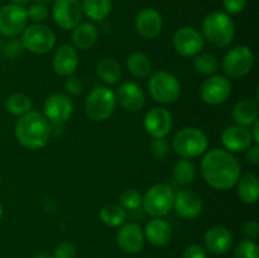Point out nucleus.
Instances as JSON below:
<instances>
[{
	"instance_id": "1",
	"label": "nucleus",
	"mask_w": 259,
	"mask_h": 258,
	"mask_svg": "<svg viewBox=\"0 0 259 258\" xmlns=\"http://www.w3.org/2000/svg\"><path fill=\"white\" fill-rule=\"evenodd\" d=\"M201 175L210 187L227 191L237 185L242 167L232 152L223 148L205 152L201 159Z\"/></svg>"
},
{
	"instance_id": "2",
	"label": "nucleus",
	"mask_w": 259,
	"mask_h": 258,
	"mask_svg": "<svg viewBox=\"0 0 259 258\" xmlns=\"http://www.w3.org/2000/svg\"><path fill=\"white\" fill-rule=\"evenodd\" d=\"M52 128L48 119L38 111H28L15 124V137L23 147L39 149L50 141Z\"/></svg>"
},
{
	"instance_id": "3",
	"label": "nucleus",
	"mask_w": 259,
	"mask_h": 258,
	"mask_svg": "<svg viewBox=\"0 0 259 258\" xmlns=\"http://www.w3.org/2000/svg\"><path fill=\"white\" fill-rule=\"evenodd\" d=\"M202 34L212 46L225 48L234 40V22L225 12H212L207 14L202 22Z\"/></svg>"
},
{
	"instance_id": "4",
	"label": "nucleus",
	"mask_w": 259,
	"mask_h": 258,
	"mask_svg": "<svg viewBox=\"0 0 259 258\" xmlns=\"http://www.w3.org/2000/svg\"><path fill=\"white\" fill-rule=\"evenodd\" d=\"M175 153L185 159L197 158L209 148V139L204 131L195 126H186L176 133L172 141Z\"/></svg>"
},
{
	"instance_id": "5",
	"label": "nucleus",
	"mask_w": 259,
	"mask_h": 258,
	"mask_svg": "<svg viewBox=\"0 0 259 258\" xmlns=\"http://www.w3.org/2000/svg\"><path fill=\"white\" fill-rule=\"evenodd\" d=\"M115 106V93L106 86H98L86 98L85 113L93 121H105L114 113Z\"/></svg>"
},
{
	"instance_id": "6",
	"label": "nucleus",
	"mask_w": 259,
	"mask_h": 258,
	"mask_svg": "<svg viewBox=\"0 0 259 258\" xmlns=\"http://www.w3.org/2000/svg\"><path fill=\"white\" fill-rule=\"evenodd\" d=\"M148 91L154 101L169 105L179 100L181 95V83L174 73L168 71H157L149 78Z\"/></svg>"
},
{
	"instance_id": "7",
	"label": "nucleus",
	"mask_w": 259,
	"mask_h": 258,
	"mask_svg": "<svg viewBox=\"0 0 259 258\" xmlns=\"http://www.w3.org/2000/svg\"><path fill=\"white\" fill-rule=\"evenodd\" d=\"M175 191L168 184H156L142 196V206L152 218H163L174 207Z\"/></svg>"
},
{
	"instance_id": "8",
	"label": "nucleus",
	"mask_w": 259,
	"mask_h": 258,
	"mask_svg": "<svg viewBox=\"0 0 259 258\" xmlns=\"http://www.w3.org/2000/svg\"><path fill=\"white\" fill-rule=\"evenodd\" d=\"M254 53L248 46H235L227 52L222 62L223 71L230 78H242L252 71Z\"/></svg>"
},
{
	"instance_id": "9",
	"label": "nucleus",
	"mask_w": 259,
	"mask_h": 258,
	"mask_svg": "<svg viewBox=\"0 0 259 258\" xmlns=\"http://www.w3.org/2000/svg\"><path fill=\"white\" fill-rule=\"evenodd\" d=\"M20 40L29 52L34 55H45L55 47L56 34L48 25L34 23L23 30Z\"/></svg>"
},
{
	"instance_id": "10",
	"label": "nucleus",
	"mask_w": 259,
	"mask_h": 258,
	"mask_svg": "<svg viewBox=\"0 0 259 258\" xmlns=\"http://www.w3.org/2000/svg\"><path fill=\"white\" fill-rule=\"evenodd\" d=\"M27 9L15 4H7L0 8V34L7 38H15L23 33L28 24Z\"/></svg>"
},
{
	"instance_id": "11",
	"label": "nucleus",
	"mask_w": 259,
	"mask_h": 258,
	"mask_svg": "<svg viewBox=\"0 0 259 258\" xmlns=\"http://www.w3.org/2000/svg\"><path fill=\"white\" fill-rule=\"evenodd\" d=\"M232 95V82L227 76L211 75L200 86V98L207 105L224 104Z\"/></svg>"
},
{
	"instance_id": "12",
	"label": "nucleus",
	"mask_w": 259,
	"mask_h": 258,
	"mask_svg": "<svg viewBox=\"0 0 259 258\" xmlns=\"http://www.w3.org/2000/svg\"><path fill=\"white\" fill-rule=\"evenodd\" d=\"M80 0H55L52 3V17L56 24L63 30H72L82 19Z\"/></svg>"
},
{
	"instance_id": "13",
	"label": "nucleus",
	"mask_w": 259,
	"mask_h": 258,
	"mask_svg": "<svg viewBox=\"0 0 259 258\" xmlns=\"http://www.w3.org/2000/svg\"><path fill=\"white\" fill-rule=\"evenodd\" d=\"M175 51L182 57H195L204 48V37L192 27H181L172 37Z\"/></svg>"
},
{
	"instance_id": "14",
	"label": "nucleus",
	"mask_w": 259,
	"mask_h": 258,
	"mask_svg": "<svg viewBox=\"0 0 259 258\" xmlns=\"http://www.w3.org/2000/svg\"><path fill=\"white\" fill-rule=\"evenodd\" d=\"M43 115L51 124L61 125L71 118L73 113L72 99L62 93L52 94L43 104Z\"/></svg>"
},
{
	"instance_id": "15",
	"label": "nucleus",
	"mask_w": 259,
	"mask_h": 258,
	"mask_svg": "<svg viewBox=\"0 0 259 258\" xmlns=\"http://www.w3.org/2000/svg\"><path fill=\"white\" fill-rule=\"evenodd\" d=\"M143 125L147 133L153 139L166 138L174 128V118L166 108L156 106L147 111Z\"/></svg>"
},
{
	"instance_id": "16",
	"label": "nucleus",
	"mask_w": 259,
	"mask_h": 258,
	"mask_svg": "<svg viewBox=\"0 0 259 258\" xmlns=\"http://www.w3.org/2000/svg\"><path fill=\"white\" fill-rule=\"evenodd\" d=\"M202 200L197 192L190 189H182L175 194L174 207L177 215L184 219H195L202 211Z\"/></svg>"
},
{
	"instance_id": "17",
	"label": "nucleus",
	"mask_w": 259,
	"mask_h": 258,
	"mask_svg": "<svg viewBox=\"0 0 259 258\" xmlns=\"http://www.w3.org/2000/svg\"><path fill=\"white\" fill-rule=\"evenodd\" d=\"M137 33L144 39H153L163 28V19L161 13L154 8H144L137 14L134 22Z\"/></svg>"
},
{
	"instance_id": "18",
	"label": "nucleus",
	"mask_w": 259,
	"mask_h": 258,
	"mask_svg": "<svg viewBox=\"0 0 259 258\" xmlns=\"http://www.w3.org/2000/svg\"><path fill=\"white\" fill-rule=\"evenodd\" d=\"M143 229L136 223H128L123 224L116 234V243L119 248L126 254H137L141 252L144 247Z\"/></svg>"
},
{
	"instance_id": "19",
	"label": "nucleus",
	"mask_w": 259,
	"mask_h": 258,
	"mask_svg": "<svg viewBox=\"0 0 259 258\" xmlns=\"http://www.w3.org/2000/svg\"><path fill=\"white\" fill-rule=\"evenodd\" d=\"M222 143L224 149L229 152H244L252 146L253 142L250 129L242 125H230L225 128L222 133Z\"/></svg>"
},
{
	"instance_id": "20",
	"label": "nucleus",
	"mask_w": 259,
	"mask_h": 258,
	"mask_svg": "<svg viewBox=\"0 0 259 258\" xmlns=\"http://www.w3.org/2000/svg\"><path fill=\"white\" fill-rule=\"evenodd\" d=\"M116 103L128 111H138L146 104V94L143 89L133 81H125L115 93Z\"/></svg>"
},
{
	"instance_id": "21",
	"label": "nucleus",
	"mask_w": 259,
	"mask_h": 258,
	"mask_svg": "<svg viewBox=\"0 0 259 258\" xmlns=\"http://www.w3.org/2000/svg\"><path fill=\"white\" fill-rule=\"evenodd\" d=\"M205 249L212 254H224L233 245V233L224 225H215L206 230L204 235Z\"/></svg>"
},
{
	"instance_id": "22",
	"label": "nucleus",
	"mask_w": 259,
	"mask_h": 258,
	"mask_svg": "<svg viewBox=\"0 0 259 258\" xmlns=\"http://www.w3.org/2000/svg\"><path fill=\"white\" fill-rule=\"evenodd\" d=\"M77 66L78 55L73 46L62 45L56 50L52 58V67L58 76H62V77L72 76Z\"/></svg>"
},
{
	"instance_id": "23",
	"label": "nucleus",
	"mask_w": 259,
	"mask_h": 258,
	"mask_svg": "<svg viewBox=\"0 0 259 258\" xmlns=\"http://www.w3.org/2000/svg\"><path fill=\"white\" fill-rule=\"evenodd\" d=\"M144 238L154 247H166L172 239V227L162 218H152L143 230Z\"/></svg>"
},
{
	"instance_id": "24",
	"label": "nucleus",
	"mask_w": 259,
	"mask_h": 258,
	"mask_svg": "<svg viewBox=\"0 0 259 258\" xmlns=\"http://www.w3.org/2000/svg\"><path fill=\"white\" fill-rule=\"evenodd\" d=\"M72 30V45L75 48L86 51L93 48L98 43L99 32L93 23H80Z\"/></svg>"
},
{
	"instance_id": "25",
	"label": "nucleus",
	"mask_w": 259,
	"mask_h": 258,
	"mask_svg": "<svg viewBox=\"0 0 259 258\" xmlns=\"http://www.w3.org/2000/svg\"><path fill=\"white\" fill-rule=\"evenodd\" d=\"M232 118L237 125L252 126L258 119V105L252 100H240L234 105Z\"/></svg>"
},
{
	"instance_id": "26",
	"label": "nucleus",
	"mask_w": 259,
	"mask_h": 258,
	"mask_svg": "<svg viewBox=\"0 0 259 258\" xmlns=\"http://www.w3.org/2000/svg\"><path fill=\"white\" fill-rule=\"evenodd\" d=\"M238 196L248 205L255 204L259 197V181L254 174H245L237 182Z\"/></svg>"
},
{
	"instance_id": "27",
	"label": "nucleus",
	"mask_w": 259,
	"mask_h": 258,
	"mask_svg": "<svg viewBox=\"0 0 259 258\" xmlns=\"http://www.w3.org/2000/svg\"><path fill=\"white\" fill-rule=\"evenodd\" d=\"M82 13L93 22H103L113 9L111 0H81Z\"/></svg>"
},
{
	"instance_id": "28",
	"label": "nucleus",
	"mask_w": 259,
	"mask_h": 258,
	"mask_svg": "<svg viewBox=\"0 0 259 258\" xmlns=\"http://www.w3.org/2000/svg\"><path fill=\"white\" fill-rule=\"evenodd\" d=\"M96 73L99 78L106 85H115L121 80V76H123L120 65L114 58H103L98 63Z\"/></svg>"
},
{
	"instance_id": "29",
	"label": "nucleus",
	"mask_w": 259,
	"mask_h": 258,
	"mask_svg": "<svg viewBox=\"0 0 259 258\" xmlns=\"http://www.w3.org/2000/svg\"><path fill=\"white\" fill-rule=\"evenodd\" d=\"M126 68L134 77L146 78L152 72V62L146 53L134 52L126 58Z\"/></svg>"
},
{
	"instance_id": "30",
	"label": "nucleus",
	"mask_w": 259,
	"mask_h": 258,
	"mask_svg": "<svg viewBox=\"0 0 259 258\" xmlns=\"http://www.w3.org/2000/svg\"><path fill=\"white\" fill-rule=\"evenodd\" d=\"M100 220L110 228H118L125 223L126 210L120 204H105L99 212Z\"/></svg>"
},
{
	"instance_id": "31",
	"label": "nucleus",
	"mask_w": 259,
	"mask_h": 258,
	"mask_svg": "<svg viewBox=\"0 0 259 258\" xmlns=\"http://www.w3.org/2000/svg\"><path fill=\"white\" fill-rule=\"evenodd\" d=\"M196 177V167L191 159L181 158L175 163L172 168V179L180 186H187Z\"/></svg>"
},
{
	"instance_id": "32",
	"label": "nucleus",
	"mask_w": 259,
	"mask_h": 258,
	"mask_svg": "<svg viewBox=\"0 0 259 258\" xmlns=\"http://www.w3.org/2000/svg\"><path fill=\"white\" fill-rule=\"evenodd\" d=\"M5 108L12 115L22 116L32 110V100L28 95L22 93H14L5 101Z\"/></svg>"
},
{
	"instance_id": "33",
	"label": "nucleus",
	"mask_w": 259,
	"mask_h": 258,
	"mask_svg": "<svg viewBox=\"0 0 259 258\" xmlns=\"http://www.w3.org/2000/svg\"><path fill=\"white\" fill-rule=\"evenodd\" d=\"M192 66H194V70L200 75L211 76L218 70L219 62L212 53L205 52L195 56Z\"/></svg>"
},
{
	"instance_id": "34",
	"label": "nucleus",
	"mask_w": 259,
	"mask_h": 258,
	"mask_svg": "<svg viewBox=\"0 0 259 258\" xmlns=\"http://www.w3.org/2000/svg\"><path fill=\"white\" fill-rule=\"evenodd\" d=\"M120 205L125 210H137L142 206V195L136 189H124L119 195Z\"/></svg>"
},
{
	"instance_id": "35",
	"label": "nucleus",
	"mask_w": 259,
	"mask_h": 258,
	"mask_svg": "<svg viewBox=\"0 0 259 258\" xmlns=\"http://www.w3.org/2000/svg\"><path fill=\"white\" fill-rule=\"evenodd\" d=\"M234 258H259L257 243L254 240L243 239L235 248Z\"/></svg>"
},
{
	"instance_id": "36",
	"label": "nucleus",
	"mask_w": 259,
	"mask_h": 258,
	"mask_svg": "<svg viewBox=\"0 0 259 258\" xmlns=\"http://www.w3.org/2000/svg\"><path fill=\"white\" fill-rule=\"evenodd\" d=\"M25 48L22 40L15 39V38H12L9 42L5 43L4 48H3V53L8 60H18V58L22 57Z\"/></svg>"
},
{
	"instance_id": "37",
	"label": "nucleus",
	"mask_w": 259,
	"mask_h": 258,
	"mask_svg": "<svg viewBox=\"0 0 259 258\" xmlns=\"http://www.w3.org/2000/svg\"><path fill=\"white\" fill-rule=\"evenodd\" d=\"M28 19L32 20L34 23H42L50 15V10H48L47 5L39 4V3H33L29 5V8L27 9Z\"/></svg>"
},
{
	"instance_id": "38",
	"label": "nucleus",
	"mask_w": 259,
	"mask_h": 258,
	"mask_svg": "<svg viewBox=\"0 0 259 258\" xmlns=\"http://www.w3.org/2000/svg\"><path fill=\"white\" fill-rule=\"evenodd\" d=\"M55 258H76L77 257V248L71 242H62L55 248L53 252Z\"/></svg>"
},
{
	"instance_id": "39",
	"label": "nucleus",
	"mask_w": 259,
	"mask_h": 258,
	"mask_svg": "<svg viewBox=\"0 0 259 258\" xmlns=\"http://www.w3.org/2000/svg\"><path fill=\"white\" fill-rule=\"evenodd\" d=\"M248 0H223L225 13L229 15H237L244 12Z\"/></svg>"
},
{
	"instance_id": "40",
	"label": "nucleus",
	"mask_w": 259,
	"mask_h": 258,
	"mask_svg": "<svg viewBox=\"0 0 259 258\" xmlns=\"http://www.w3.org/2000/svg\"><path fill=\"white\" fill-rule=\"evenodd\" d=\"M151 152L156 158H164L168 153V143H167L166 138L153 139L151 143Z\"/></svg>"
},
{
	"instance_id": "41",
	"label": "nucleus",
	"mask_w": 259,
	"mask_h": 258,
	"mask_svg": "<svg viewBox=\"0 0 259 258\" xmlns=\"http://www.w3.org/2000/svg\"><path fill=\"white\" fill-rule=\"evenodd\" d=\"M65 89L67 90L68 94H71V95H80V94L82 93L83 89L82 81L78 77H76V76H68L65 81Z\"/></svg>"
},
{
	"instance_id": "42",
	"label": "nucleus",
	"mask_w": 259,
	"mask_h": 258,
	"mask_svg": "<svg viewBox=\"0 0 259 258\" xmlns=\"http://www.w3.org/2000/svg\"><path fill=\"white\" fill-rule=\"evenodd\" d=\"M184 258H207V250L202 245L191 244L185 248Z\"/></svg>"
},
{
	"instance_id": "43",
	"label": "nucleus",
	"mask_w": 259,
	"mask_h": 258,
	"mask_svg": "<svg viewBox=\"0 0 259 258\" xmlns=\"http://www.w3.org/2000/svg\"><path fill=\"white\" fill-rule=\"evenodd\" d=\"M243 233L245 234L247 239L255 240L259 235V224L255 220H249L244 224V228H243Z\"/></svg>"
},
{
	"instance_id": "44",
	"label": "nucleus",
	"mask_w": 259,
	"mask_h": 258,
	"mask_svg": "<svg viewBox=\"0 0 259 258\" xmlns=\"http://www.w3.org/2000/svg\"><path fill=\"white\" fill-rule=\"evenodd\" d=\"M247 161L252 166H258L259 164V144H252L247 149Z\"/></svg>"
},
{
	"instance_id": "45",
	"label": "nucleus",
	"mask_w": 259,
	"mask_h": 258,
	"mask_svg": "<svg viewBox=\"0 0 259 258\" xmlns=\"http://www.w3.org/2000/svg\"><path fill=\"white\" fill-rule=\"evenodd\" d=\"M253 125V129H250V133H252V137H253V142H254L255 144H259V119L254 121V123L252 124Z\"/></svg>"
},
{
	"instance_id": "46",
	"label": "nucleus",
	"mask_w": 259,
	"mask_h": 258,
	"mask_svg": "<svg viewBox=\"0 0 259 258\" xmlns=\"http://www.w3.org/2000/svg\"><path fill=\"white\" fill-rule=\"evenodd\" d=\"M10 4H15V5H20V7H25L27 4H29L30 0H9Z\"/></svg>"
},
{
	"instance_id": "47",
	"label": "nucleus",
	"mask_w": 259,
	"mask_h": 258,
	"mask_svg": "<svg viewBox=\"0 0 259 258\" xmlns=\"http://www.w3.org/2000/svg\"><path fill=\"white\" fill-rule=\"evenodd\" d=\"M34 3H39V4H43V5H48V4H52L55 0H33Z\"/></svg>"
},
{
	"instance_id": "48",
	"label": "nucleus",
	"mask_w": 259,
	"mask_h": 258,
	"mask_svg": "<svg viewBox=\"0 0 259 258\" xmlns=\"http://www.w3.org/2000/svg\"><path fill=\"white\" fill-rule=\"evenodd\" d=\"M35 258H55V257H53V254H50V253H42V254L37 255Z\"/></svg>"
},
{
	"instance_id": "49",
	"label": "nucleus",
	"mask_w": 259,
	"mask_h": 258,
	"mask_svg": "<svg viewBox=\"0 0 259 258\" xmlns=\"http://www.w3.org/2000/svg\"><path fill=\"white\" fill-rule=\"evenodd\" d=\"M2 218H3V206L2 204H0V220H2Z\"/></svg>"
},
{
	"instance_id": "50",
	"label": "nucleus",
	"mask_w": 259,
	"mask_h": 258,
	"mask_svg": "<svg viewBox=\"0 0 259 258\" xmlns=\"http://www.w3.org/2000/svg\"><path fill=\"white\" fill-rule=\"evenodd\" d=\"M0 185H2V175H0Z\"/></svg>"
}]
</instances>
